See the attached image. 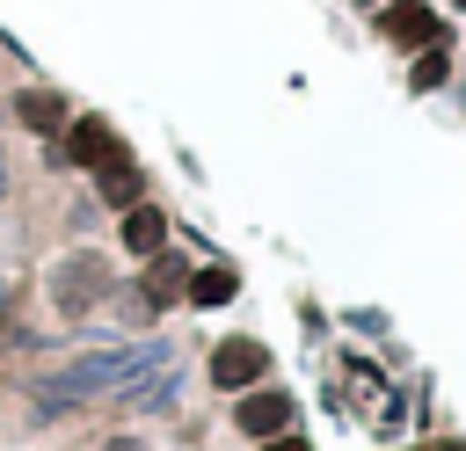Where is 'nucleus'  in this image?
Masks as SVG:
<instances>
[{
  "mask_svg": "<svg viewBox=\"0 0 466 451\" xmlns=\"http://www.w3.org/2000/svg\"><path fill=\"white\" fill-rule=\"evenodd\" d=\"M291 393H277V386H248L240 393V407H233V422L255 436V444H269V436H291Z\"/></svg>",
  "mask_w": 466,
  "mask_h": 451,
  "instance_id": "nucleus-1",
  "label": "nucleus"
},
{
  "mask_svg": "<svg viewBox=\"0 0 466 451\" xmlns=\"http://www.w3.org/2000/svg\"><path fill=\"white\" fill-rule=\"evenodd\" d=\"M22 116L36 131H58V95H22Z\"/></svg>",
  "mask_w": 466,
  "mask_h": 451,
  "instance_id": "nucleus-9",
  "label": "nucleus"
},
{
  "mask_svg": "<svg viewBox=\"0 0 466 451\" xmlns=\"http://www.w3.org/2000/svg\"><path fill=\"white\" fill-rule=\"evenodd\" d=\"M379 29H386L393 44H408V51L444 44V29H437V15H430V7H393V15H379Z\"/></svg>",
  "mask_w": 466,
  "mask_h": 451,
  "instance_id": "nucleus-3",
  "label": "nucleus"
},
{
  "mask_svg": "<svg viewBox=\"0 0 466 451\" xmlns=\"http://www.w3.org/2000/svg\"><path fill=\"white\" fill-rule=\"evenodd\" d=\"M109 451H146V444H138V436H116V444H109Z\"/></svg>",
  "mask_w": 466,
  "mask_h": 451,
  "instance_id": "nucleus-11",
  "label": "nucleus"
},
{
  "mask_svg": "<svg viewBox=\"0 0 466 451\" xmlns=\"http://www.w3.org/2000/svg\"><path fill=\"white\" fill-rule=\"evenodd\" d=\"M444 73H451V51H444V44H430V51L415 58V73H408V87H437Z\"/></svg>",
  "mask_w": 466,
  "mask_h": 451,
  "instance_id": "nucleus-8",
  "label": "nucleus"
},
{
  "mask_svg": "<svg viewBox=\"0 0 466 451\" xmlns=\"http://www.w3.org/2000/svg\"><path fill=\"white\" fill-rule=\"evenodd\" d=\"M102 196L131 211V204H138V167H131V160H116V167H102Z\"/></svg>",
  "mask_w": 466,
  "mask_h": 451,
  "instance_id": "nucleus-7",
  "label": "nucleus"
},
{
  "mask_svg": "<svg viewBox=\"0 0 466 451\" xmlns=\"http://www.w3.org/2000/svg\"><path fill=\"white\" fill-rule=\"evenodd\" d=\"M451 7H466V0H451Z\"/></svg>",
  "mask_w": 466,
  "mask_h": 451,
  "instance_id": "nucleus-12",
  "label": "nucleus"
},
{
  "mask_svg": "<svg viewBox=\"0 0 466 451\" xmlns=\"http://www.w3.org/2000/svg\"><path fill=\"white\" fill-rule=\"evenodd\" d=\"M262 451H306V436H269Z\"/></svg>",
  "mask_w": 466,
  "mask_h": 451,
  "instance_id": "nucleus-10",
  "label": "nucleus"
},
{
  "mask_svg": "<svg viewBox=\"0 0 466 451\" xmlns=\"http://www.w3.org/2000/svg\"><path fill=\"white\" fill-rule=\"evenodd\" d=\"M73 160H80V167H116L124 145H116V131H109L102 116H80V124H73Z\"/></svg>",
  "mask_w": 466,
  "mask_h": 451,
  "instance_id": "nucleus-4",
  "label": "nucleus"
},
{
  "mask_svg": "<svg viewBox=\"0 0 466 451\" xmlns=\"http://www.w3.org/2000/svg\"><path fill=\"white\" fill-rule=\"evenodd\" d=\"M262 371H269V349H262V342H248V335H233V342H218V349H211V386H226V393L262 386Z\"/></svg>",
  "mask_w": 466,
  "mask_h": 451,
  "instance_id": "nucleus-2",
  "label": "nucleus"
},
{
  "mask_svg": "<svg viewBox=\"0 0 466 451\" xmlns=\"http://www.w3.org/2000/svg\"><path fill=\"white\" fill-rule=\"evenodd\" d=\"M233 298V269H197L189 276V306H226Z\"/></svg>",
  "mask_w": 466,
  "mask_h": 451,
  "instance_id": "nucleus-6",
  "label": "nucleus"
},
{
  "mask_svg": "<svg viewBox=\"0 0 466 451\" xmlns=\"http://www.w3.org/2000/svg\"><path fill=\"white\" fill-rule=\"evenodd\" d=\"M124 247H131V255H160V247H167V218H160L153 204H131V211H124Z\"/></svg>",
  "mask_w": 466,
  "mask_h": 451,
  "instance_id": "nucleus-5",
  "label": "nucleus"
}]
</instances>
